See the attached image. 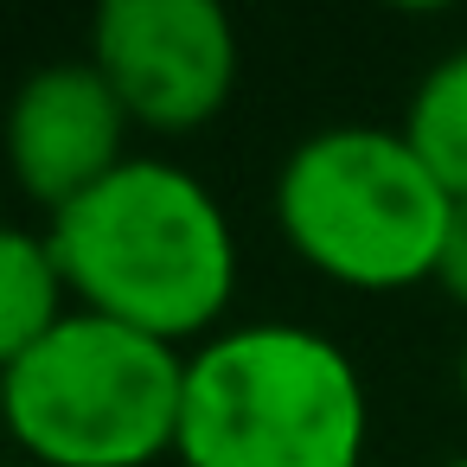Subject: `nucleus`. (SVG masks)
Returning <instances> with one entry per match:
<instances>
[{
    "label": "nucleus",
    "mask_w": 467,
    "mask_h": 467,
    "mask_svg": "<svg viewBox=\"0 0 467 467\" xmlns=\"http://www.w3.org/2000/svg\"><path fill=\"white\" fill-rule=\"evenodd\" d=\"M186 352L71 307L0 371V429L33 467H154L180 448Z\"/></svg>",
    "instance_id": "20e7f679"
},
{
    "label": "nucleus",
    "mask_w": 467,
    "mask_h": 467,
    "mask_svg": "<svg viewBox=\"0 0 467 467\" xmlns=\"http://www.w3.org/2000/svg\"><path fill=\"white\" fill-rule=\"evenodd\" d=\"M365 441L371 397L333 333L244 320L186 352L180 467H358Z\"/></svg>",
    "instance_id": "f03ea898"
},
{
    "label": "nucleus",
    "mask_w": 467,
    "mask_h": 467,
    "mask_svg": "<svg viewBox=\"0 0 467 467\" xmlns=\"http://www.w3.org/2000/svg\"><path fill=\"white\" fill-rule=\"evenodd\" d=\"M435 288L467 307V199L454 205V224H448V244H441V269H435Z\"/></svg>",
    "instance_id": "1a4fd4ad"
},
{
    "label": "nucleus",
    "mask_w": 467,
    "mask_h": 467,
    "mask_svg": "<svg viewBox=\"0 0 467 467\" xmlns=\"http://www.w3.org/2000/svg\"><path fill=\"white\" fill-rule=\"evenodd\" d=\"M454 390H461V403H467V339H461V358H454Z\"/></svg>",
    "instance_id": "9d476101"
},
{
    "label": "nucleus",
    "mask_w": 467,
    "mask_h": 467,
    "mask_svg": "<svg viewBox=\"0 0 467 467\" xmlns=\"http://www.w3.org/2000/svg\"><path fill=\"white\" fill-rule=\"evenodd\" d=\"M275 231L327 282L397 295L435 282L454 224L448 186L422 167L403 129L333 122L301 135L275 167Z\"/></svg>",
    "instance_id": "7ed1b4c3"
},
{
    "label": "nucleus",
    "mask_w": 467,
    "mask_h": 467,
    "mask_svg": "<svg viewBox=\"0 0 467 467\" xmlns=\"http://www.w3.org/2000/svg\"><path fill=\"white\" fill-rule=\"evenodd\" d=\"M71 307L78 301L58 269L52 237L26 224H0V371L20 365Z\"/></svg>",
    "instance_id": "0eeeda50"
},
{
    "label": "nucleus",
    "mask_w": 467,
    "mask_h": 467,
    "mask_svg": "<svg viewBox=\"0 0 467 467\" xmlns=\"http://www.w3.org/2000/svg\"><path fill=\"white\" fill-rule=\"evenodd\" d=\"M0 467H33V461H20V454H7V461H0Z\"/></svg>",
    "instance_id": "9b49d317"
},
{
    "label": "nucleus",
    "mask_w": 467,
    "mask_h": 467,
    "mask_svg": "<svg viewBox=\"0 0 467 467\" xmlns=\"http://www.w3.org/2000/svg\"><path fill=\"white\" fill-rule=\"evenodd\" d=\"M403 141L422 154V167L448 186V199H467V46L441 52L422 84L403 103Z\"/></svg>",
    "instance_id": "6e6552de"
},
{
    "label": "nucleus",
    "mask_w": 467,
    "mask_h": 467,
    "mask_svg": "<svg viewBox=\"0 0 467 467\" xmlns=\"http://www.w3.org/2000/svg\"><path fill=\"white\" fill-rule=\"evenodd\" d=\"M135 129L192 135L237 90V26L218 0H103L84 52Z\"/></svg>",
    "instance_id": "39448f33"
},
{
    "label": "nucleus",
    "mask_w": 467,
    "mask_h": 467,
    "mask_svg": "<svg viewBox=\"0 0 467 467\" xmlns=\"http://www.w3.org/2000/svg\"><path fill=\"white\" fill-rule=\"evenodd\" d=\"M441 467H467V454H454V461H441Z\"/></svg>",
    "instance_id": "f8f14e48"
},
{
    "label": "nucleus",
    "mask_w": 467,
    "mask_h": 467,
    "mask_svg": "<svg viewBox=\"0 0 467 467\" xmlns=\"http://www.w3.org/2000/svg\"><path fill=\"white\" fill-rule=\"evenodd\" d=\"M71 301L167 346L212 339L237 301V231L224 199L180 161L129 154L109 180L46 218Z\"/></svg>",
    "instance_id": "f257e3e1"
},
{
    "label": "nucleus",
    "mask_w": 467,
    "mask_h": 467,
    "mask_svg": "<svg viewBox=\"0 0 467 467\" xmlns=\"http://www.w3.org/2000/svg\"><path fill=\"white\" fill-rule=\"evenodd\" d=\"M129 135L135 122L90 58L26 71L7 97V116H0L7 173L46 218L84 199L97 180H109L129 161Z\"/></svg>",
    "instance_id": "423d86ee"
}]
</instances>
